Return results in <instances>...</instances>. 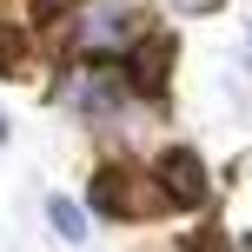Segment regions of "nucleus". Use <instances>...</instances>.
Instances as JSON below:
<instances>
[{
    "instance_id": "423d86ee",
    "label": "nucleus",
    "mask_w": 252,
    "mask_h": 252,
    "mask_svg": "<svg viewBox=\"0 0 252 252\" xmlns=\"http://www.w3.org/2000/svg\"><path fill=\"white\" fill-rule=\"evenodd\" d=\"M246 66H252V27H246Z\"/></svg>"
},
{
    "instance_id": "f03ea898",
    "label": "nucleus",
    "mask_w": 252,
    "mask_h": 252,
    "mask_svg": "<svg viewBox=\"0 0 252 252\" xmlns=\"http://www.w3.org/2000/svg\"><path fill=\"white\" fill-rule=\"evenodd\" d=\"M113 60L126 66L133 93H153V100H159L166 73H173V40H166V33H133V40H126V47L113 53Z\"/></svg>"
},
{
    "instance_id": "f257e3e1",
    "label": "nucleus",
    "mask_w": 252,
    "mask_h": 252,
    "mask_svg": "<svg viewBox=\"0 0 252 252\" xmlns=\"http://www.w3.org/2000/svg\"><path fill=\"white\" fill-rule=\"evenodd\" d=\"M87 206H93L100 219H153L159 206H173V199L159 192L153 166H106V173H93Z\"/></svg>"
},
{
    "instance_id": "20e7f679",
    "label": "nucleus",
    "mask_w": 252,
    "mask_h": 252,
    "mask_svg": "<svg viewBox=\"0 0 252 252\" xmlns=\"http://www.w3.org/2000/svg\"><path fill=\"white\" fill-rule=\"evenodd\" d=\"M47 219H53V232H60L66 246H87V213H80L73 199H53V206H47Z\"/></svg>"
},
{
    "instance_id": "39448f33",
    "label": "nucleus",
    "mask_w": 252,
    "mask_h": 252,
    "mask_svg": "<svg viewBox=\"0 0 252 252\" xmlns=\"http://www.w3.org/2000/svg\"><path fill=\"white\" fill-rule=\"evenodd\" d=\"M166 7H173V13H219L226 0H166Z\"/></svg>"
},
{
    "instance_id": "0eeeda50",
    "label": "nucleus",
    "mask_w": 252,
    "mask_h": 252,
    "mask_svg": "<svg viewBox=\"0 0 252 252\" xmlns=\"http://www.w3.org/2000/svg\"><path fill=\"white\" fill-rule=\"evenodd\" d=\"M53 7H73V0H53Z\"/></svg>"
},
{
    "instance_id": "7ed1b4c3",
    "label": "nucleus",
    "mask_w": 252,
    "mask_h": 252,
    "mask_svg": "<svg viewBox=\"0 0 252 252\" xmlns=\"http://www.w3.org/2000/svg\"><path fill=\"white\" fill-rule=\"evenodd\" d=\"M153 179H159V192H166L173 206H199L206 192H213L199 153H159V159H153Z\"/></svg>"
}]
</instances>
